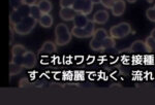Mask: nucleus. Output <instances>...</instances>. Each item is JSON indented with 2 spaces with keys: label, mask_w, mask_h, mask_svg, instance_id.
<instances>
[{
  "label": "nucleus",
  "mask_w": 155,
  "mask_h": 105,
  "mask_svg": "<svg viewBox=\"0 0 155 105\" xmlns=\"http://www.w3.org/2000/svg\"><path fill=\"white\" fill-rule=\"evenodd\" d=\"M116 0H101V3L102 4V6L106 7L107 9H112L114 6V3Z\"/></svg>",
  "instance_id": "obj_22"
},
{
  "label": "nucleus",
  "mask_w": 155,
  "mask_h": 105,
  "mask_svg": "<svg viewBox=\"0 0 155 105\" xmlns=\"http://www.w3.org/2000/svg\"><path fill=\"white\" fill-rule=\"evenodd\" d=\"M89 22V19L87 18L86 14H78L74 19V27L77 28H84L87 26Z\"/></svg>",
  "instance_id": "obj_14"
},
{
  "label": "nucleus",
  "mask_w": 155,
  "mask_h": 105,
  "mask_svg": "<svg viewBox=\"0 0 155 105\" xmlns=\"http://www.w3.org/2000/svg\"><path fill=\"white\" fill-rule=\"evenodd\" d=\"M24 4V0H9V5H11V11L17 9L21 7Z\"/></svg>",
  "instance_id": "obj_20"
},
{
  "label": "nucleus",
  "mask_w": 155,
  "mask_h": 105,
  "mask_svg": "<svg viewBox=\"0 0 155 105\" xmlns=\"http://www.w3.org/2000/svg\"><path fill=\"white\" fill-rule=\"evenodd\" d=\"M94 22L89 20L88 24H87L86 27L84 28H77V27H74L71 30V34L74 35V37H78V38H88V37L92 36L95 31V27H94Z\"/></svg>",
  "instance_id": "obj_7"
},
{
  "label": "nucleus",
  "mask_w": 155,
  "mask_h": 105,
  "mask_svg": "<svg viewBox=\"0 0 155 105\" xmlns=\"http://www.w3.org/2000/svg\"><path fill=\"white\" fill-rule=\"evenodd\" d=\"M147 1H148L149 3H151V2H153V0H147Z\"/></svg>",
  "instance_id": "obj_30"
},
{
  "label": "nucleus",
  "mask_w": 155,
  "mask_h": 105,
  "mask_svg": "<svg viewBox=\"0 0 155 105\" xmlns=\"http://www.w3.org/2000/svg\"><path fill=\"white\" fill-rule=\"evenodd\" d=\"M129 49H130L131 52H134V54H146V52H149L148 47L146 46V42L142 40L134 41Z\"/></svg>",
  "instance_id": "obj_9"
},
{
  "label": "nucleus",
  "mask_w": 155,
  "mask_h": 105,
  "mask_svg": "<svg viewBox=\"0 0 155 105\" xmlns=\"http://www.w3.org/2000/svg\"><path fill=\"white\" fill-rule=\"evenodd\" d=\"M25 52H27V49H26V47H25L24 46H22V44H15L12 49V56H17V55H20V54Z\"/></svg>",
  "instance_id": "obj_19"
},
{
  "label": "nucleus",
  "mask_w": 155,
  "mask_h": 105,
  "mask_svg": "<svg viewBox=\"0 0 155 105\" xmlns=\"http://www.w3.org/2000/svg\"><path fill=\"white\" fill-rule=\"evenodd\" d=\"M37 20L32 18L31 16H28L26 18H24L21 22H19L18 24L14 25V26H11L14 28L15 32L18 33L19 35H27L29 34L30 32L32 31L36 26V23H37Z\"/></svg>",
  "instance_id": "obj_1"
},
{
  "label": "nucleus",
  "mask_w": 155,
  "mask_h": 105,
  "mask_svg": "<svg viewBox=\"0 0 155 105\" xmlns=\"http://www.w3.org/2000/svg\"><path fill=\"white\" fill-rule=\"evenodd\" d=\"M14 32H15V30L11 26V37H9V43H11V44H12V39H14Z\"/></svg>",
  "instance_id": "obj_26"
},
{
  "label": "nucleus",
  "mask_w": 155,
  "mask_h": 105,
  "mask_svg": "<svg viewBox=\"0 0 155 105\" xmlns=\"http://www.w3.org/2000/svg\"><path fill=\"white\" fill-rule=\"evenodd\" d=\"M153 8H154V9H155V5H154V7H153Z\"/></svg>",
  "instance_id": "obj_31"
},
{
  "label": "nucleus",
  "mask_w": 155,
  "mask_h": 105,
  "mask_svg": "<svg viewBox=\"0 0 155 105\" xmlns=\"http://www.w3.org/2000/svg\"><path fill=\"white\" fill-rule=\"evenodd\" d=\"M36 2L37 0H24V4H26L28 6L34 5V4H36Z\"/></svg>",
  "instance_id": "obj_25"
},
{
  "label": "nucleus",
  "mask_w": 155,
  "mask_h": 105,
  "mask_svg": "<svg viewBox=\"0 0 155 105\" xmlns=\"http://www.w3.org/2000/svg\"><path fill=\"white\" fill-rule=\"evenodd\" d=\"M29 11H30V6L26 5V4H23L21 7H19V8H17V9H12V11H11L9 21H11L12 26L18 24L19 22H21L22 20L24 19V18L30 16Z\"/></svg>",
  "instance_id": "obj_6"
},
{
  "label": "nucleus",
  "mask_w": 155,
  "mask_h": 105,
  "mask_svg": "<svg viewBox=\"0 0 155 105\" xmlns=\"http://www.w3.org/2000/svg\"><path fill=\"white\" fill-rule=\"evenodd\" d=\"M57 51V44L56 42L53 41H46L44 42V44L41 46V49H39L38 54L39 55H50L53 54Z\"/></svg>",
  "instance_id": "obj_11"
},
{
  "label": "nucleus",
  "mask_w": 155,
  "mask_h": 105,
  "mask_svg": "<svg viewBox=\"0 0 155 105\" xmlns=\"http://www.w3.org/2000/svg\"><path fill=\"white\" fill-rule=\"evenodd\" d=\"M132 29L130 24L123 22V23H120L118 25H115V26L111 27L110 29V36H112L115 39H120L124 38L127 35L131 33Z\"/></svg>",
  "instance_id": "obj_4"
},
{
  "label": "nucleus",
  "mask_w": 155,
  "mask_h": 105,
  "mask_svg": "<svg viewBox=\"0 0 155 105\" xmlns=\"http://www.w3.org/2000/svg\"><path fill=\"white\" fill-rule=\"evenodd\" d=\"M12 61L25 67V68H32L36 64V56L33 52L27 51L20 55H17V56H12Z\"/></svg>",
  "instance_id": "obj_3"
},
{
  "label": "nucleus",
  "mask_w": 155,
  "mask_h": 105,
  "mask_svg": "<svg viewBox=\"0 0 155 105\" xmlns=\"http://www.w3.org/2000/svg\"><path fill=\"white\" fill-rule=\"evenodd\" d=\"M71 32L64 24H58L55 28V38L58 46H63L71 40Z\"/></svg>",
  "instance_id": "obj_2"
},
{
  "label": "nucleus",
  "mask_w": 155,
  "mask_h": 105,
  "mask_svg": "<svg viewBox=\"0 0 155 105\" xmlns=\"http://www.w3.org/2000/svg\"><path fill=\"white\" fill-rule=\"evenodd\" d=\"M107 36H109V35H107L106 29L99 28L95 30L93 35H92L91 41L89 43L90 49H93V51H102V42H104V39Z\"/></svg>",
  "instance_id": "obj_5"
},
{
  "label": "nucleus",
  "mask_w": 155,
  "mask_h": 105,
  "mask_svg": "<svg viewBox=\"0 0 155 105\" xmlns=\"http://www.w3.org/2000/svg\"><path fill=\"white\" fill-rule=\"evenodd\" d=\"M127 1H128L129 3H134V2H136L137 0H127Z\"/></svg>",
  "instance_id": "obj_29"
},
{
  "label": "nucleus",
  "mask_w": 155,
  "mask_h": 105,
  "mask_svg": "<svg viewBox=\"0 0 155 105\" xmlns=\"http://www.w3.org/2000/svg\"><path fill=\"white\" fill-rule=\"evenodd\" d=\"M150 36H151L152 38H153L154 40H155V29H153V30L151 31V34H150Z\"/></svg>",
  "instance_id": "obj_27"
},
{
  "label": "nucleus",
  "mask_w": 155,
  "mask_h": 105,
  "mask_svg": "<svg viewBox=\"0 0 155 105\" xmlns=\"http://www.w3.org/2000/svg\"><path fill=\"white\" fill-rule=\"evenodd\" d=\"M22 70H23V66H21V65L11 61V63H9V75L11 76L17 75V74H19Z\"/></svg>",
  "instance_id": "obj_18"
},
{
  "label": "nucleus",
  "mask_w": 155,
  "mask_h": 105,
  "mask_svg": "<svg viewBox=\"0 0 155 105\" xmlns=\"http://www.w3.org/2000/svg\"><path fill=\"white\" fill-rule=\"evenodd\" d=\"M109 20V12L107 9H101V11H97L93 16V20L92 21L95 24H104Z\"/></svg>",
  "instance_id": "obj_12"
},
{
  "label": "nucleus",
  "mask_w": 155,
  "mask_h": 105,
  "mask_svg": "<svg viewBox=\"0 0 155 105\" xmlns=\"http://www.w3.org/2000/svg\"><path fill=\"white\" fill-rule=\"evenodd\" d=\"M59 4L61 6V8H63V7H72L74 0H60Z\"/></svg>",
  "instance_id": "obj_24"
},
{
  "label": "nucleus",
  "mask_w": 155,
  "mask_h": 105,
  "mask_svg": "<svg viewBox=\"0 0 155 105\" xmlns=\"http://www.w3.org/2000/svg\"><path fill=\"white\" fill-rule=\"evenodd\" d=\"M146 16L151 22H155V9L153 7H150V8L147 9Z\"/></svg>",
  "instance_id": "obj_23"
},
{
  "label": "nucleus",
  "mask_w": 155,
  "mask_h": 105,
  "mask_svg": "<svg viewBox=\"0 0 155 105\" xmlns=\"http://www.w3.org/2000/svg\"><path fill=\"white\" fill-rule=\"evenodd\" d=\"M37 5L41 8L42 14H50L53 8V4L50 0H41V1L37 3Z\"/></svg>",
  "instance_id": "obj_16"
},
{
  "label": "nucleus",
  "mask_w": 155,
  "mask_h": 105,
  "mask_svg": "<svg viewBox=\"0 0 155 105\" xmlns=\"http://www.w3.org/2000/svg\"><path fill=\"white\" fill-rule=\"evenodd\" d=\"M126 8V4L124 0H116L114 3V6L112 8V14L115 17H120L124 14Z\"/></svg>",
  "instance_id": "obj_13"
},
{
  "label": "nucleus",
  "mask_w": 155,
  "mask_h": 105,
  "mask_svg": "<svg viewBox=\"0 0 155 105\" xmlns=\"http://www.w3.org/2000/svg\"><path fill=\"white\" fill-rule=\"evenodd\" d=\"M92 2H93L94 4L95 3H101V0H91Z\"/></svg>",
  "instance_id": "obj_28"
},
{
  "label": "nucleus",
  "mask_w": 155,
  "mask_h": 105,
  "mask_svg": "<svg viewBox=\"0 0 155 105\" xmlns=\"http://www.w3.org/2000/svg\"><path fill=\"white\" fill-rule=\"evenodd\" d=\"M38 22L44 28H50L53 25V17L50 14H42Z\"/></svg>",
  "instance_id": "obj_15"
},
{
  "label": "nucleus",
  "mask_w": 155,
  "mask_h": 105,
  "mask_svg": "<svg viewBox=\"0 0 155 105\" xmlns=\"http://www.w3.org/2000/svg\"><path fill=\"white\" fill-rule=\"evenodd\" d=\"M29 14H30V16H31L32 18L36 19L37 21H39V19H41L42 12H41V8L38 7V5H37V4H34V5H31V6H30Z\"/></svg>",
  "instance_id": "obj_17"
},
{
  "label": "nucleus",
  "mask_w": 155,
  "mask_h": 105,
  "mask_svg": "<svg viewBox=\"0 0 155 105\" xmlns=\"http://www.w3.org/2000/svg\"><path fill=\"white\" fill-rule=\"evenodd\" d=\"M145 42H146V46L148 47L149 52H155V40L151 36L147 37V39Z\"/></svg>",
  "instance_id": "obj_21"
},
{
  "label": "nucleus",
  "mask_w": 155,
  "mask_h": 105,
  "mask_svg": "<svg viewBox=\"0 0 155 105\" xmlns=\"http://www.w3.org/2000/svg\"><path fill=\"white\" fill-rule=\"evenodd\" d=\"M94 3L91 0H74V5L72 8L76 11L78 14H83L88 16L93 9Z\"/></svg>",
  "instance_id": "obj_8"
},
{
  "label": "nucleus",
  "mask_w": 155,
  "mask_h": 105,
  "mask_svg": "<svg viewBox=\"0 0 155 105\" xmlns=\"http://www.w3.org/2000/svg\"><path fill=\"white\" fill-rule=\"evenodd\" d=\"M78 14V12L72 7H63L60 9L59 16L64 21H74V17Z\"/></svg>",
  "instance_id": "obj_10"
}]
</instances>
